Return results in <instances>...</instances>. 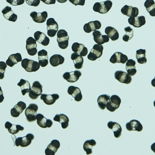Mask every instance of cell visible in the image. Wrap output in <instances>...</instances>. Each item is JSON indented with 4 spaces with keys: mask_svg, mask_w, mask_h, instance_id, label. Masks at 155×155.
<instances>
[{
    "mask_svg": "<svg viewBox=\"0 0 155 155\" xmlns=\"http://www.w3.org/2000/svg\"><path fill=\"white\" fill-rule=\"evenodd\" d=\"M112 6V2L110 0L101 2H96L93 7V10L101 14H105L110 11Z\"/></svg>",
    "mask_w": 155,
    "mask_h": 155,
    "instance_id": "1",
    "label": "cell"
},
{
    "mask_svg": "<svg viewBox=\"0 0 155 155\" xmlns=\"http://www.w3.org/2000/svg\"><path fill=\"white\" fill-rule=\"evenodd\" d=\"M21 66L28 72H36L40 69V65L37 61L25 58L21 61Z\"/></svg>",
    "mask_w": 155,
    "mask_h": 155,
    "instance_id": "2",
    "label": "cell"
},
{
    "mask_svg": "<svg viewBox=\"0 0 155 155\" xmlns=\"http://www.w3.org/2000/svg\"><path fill=\"white\" fill-rule=\"evenodd\" d=\"M57 41L59 47L62 50L67 49L68 46L69 37L68 32L64 29H61L57 33Z\"/></svg>",
    "mask_w": 155,
    "mask_h": 155,
    "instance_id": "3",
    "label": "cell"
},
{
    "mask_svg": "<svg viewBox=\"0 0 155 155\" xmlns=\"http://www.w3.org/2000/svg\"><path fill=\"white\" fill-rule=\"evenodd\" d=\"M38 110V106L35 103H31L26 108L25 114L28 122H33L36 120V116Z\"/></svg>",
    "mask_w": 155,
    "mask_h": 155,
    "instance_id": "4",
    "label": "cell"
},
{
    "mask_svg": "<svg viewBox=\"0 0 155 155\" xmlns=\"http://www.w3.org/2000/svg\"><path fill=\"white\" fill-rule=\"evenodd\" d=\"M43 87L39 81H35L33 83V85L29 91V98L32 100H36L42 93Z\"/></svg>",
    "mask_w": 155,
    "mask_h": 155,
    "instance_id": "5",
    "label": "cell"
},
{
    "mask_svg": "<svg viewBox=\"0 0 155 155\" xmlns=\"http://www.w3.org/2000/svg\"><path fill=\"white\" fill-rule=\"evenodd\" d=\"M103 50L104 47L102 45L96 44L88 55L87 58L90 61H95L102 56Z\"/></svg>",
    "mask_w": 155,
    "mask_h": 155,
    "instance_id": "6",
    "label": "cell"
},
{
    "mask_svg": "<svg viewBox=\"0 0 155 155\" xmlns=\"http://www.w3.org/2000/svg\"><path fill=\"white\" fill-rule=\"evenodd\" d=\"M121 99L118 95H114L111 96L108 102L107 103L106 108L109 112H114L120 107Z\"/></svg>",
    "mask_w": 155,
    "mask_h": 155,
    "instance_id": "7",
    "label": "cell"
},
{
    "mask_svg": "<svg viewBox=\"0 0 155 155\" xmlns=\"http://www.w3.org/2000/svg\"><path fill=\"white\" fill-rule=\"evenodd\" d=\"M47 34L48 36L51 37L55 36L59 29V25L57 22L53 18H50L47 20Z\"/></svg>",
    "mask_w": 155,
    "mask_h": 155,
    "instance_id": "8",
    "label": "cell"
},
{
    "mask_svg": "<svg viewBox=\"0 0 155 155\" xmlns=\"http://www.w3.org/2000/svg\"><path fill=\"white\" fill-rule=\"evenodd\" d=\"M35 139V136L32 133H28L23 137H19L15 140V146L19 147H26L29 146L32 143V141Z\"/></svg>",
    "mask_w": 155,
    "mask_h": 155,
    "instance_id": "9",
    "label": "cell"
},
{
    "mask_svg": "<svg viewBox=\"0 0 155 155\" xmlns=\"http://www.w3.org/2000/svg\"><path fill=\"white\" fill-rule=\"evenodd\" d=\"M37 41L32 37H29L26 41V49L29 56H34L37 54Z\"/></svg>",
    "mask_w": 155,
    "mask_h": 155,
    "instance_id": "10",
    "label": "cell"
},
{
    "mask_svg": "<svg viewBox=\"0 0 155 155\" xmlns=\"http://www.w3.org/2000/svg\"><path fill=\"white\" fill-rule=\"evenodd\" d=\"M115 78L118 82L123 84H129L132 81V78L127 73L122 71H117L115 72Z\"/></svg>",
    "mask_w": 155,
    "mask_h": 155,
    "instance_id": "11",
    "label": "cell"
},
{
    "mask_svg": "<svg viewBox=\"0 0 155 155\" xmlns=\"http://www.w3.org/2000/svg\"><path fill=\"white\" fill-rule=\"evenodd\" d=\"M36 119L38 126L42 128H50L53 124V121L51 119H46L42 114H37L36 115Z\"/></svg>",
    "mask_w": 155,
    "mask_h": 155,
    "instance_id": "12",
    "label": "cell"
},
{
    "mask_svg": "<svg viewBox=\"0 0 155 155\" xmlns=\"http://www.w3.org/2000/svg\"><path fill=\"white\" fill-rule=\"evenodd\" d=\"M82 73L80 71H74L67 72L63 75V77L67 82L70 83H74L79 80L81 76Z\"/></svg>",
    "mask_w": 155,
    "mask_h": 155,
    "instance_id": "13",
    "label": "cell"
},
{
    "mask_svg": "<svg viewBox=\"0 0 155 155\" xmlns=\"http://www.w3.org/2000/svg\"><path fill=\"white\" fill-rule=\"evenodd\" d=\"M121 12L124 15L128 17H136L138 16L139 10L137 7H133L131 6L125 5L121 10Z\"/></svg>",
    "mask_w": 155,
    "mask_h": 155,
    "instance_id": "14",
    "label": "cell"
},
{
    "mask_svg": "<svg viewBox=\"0 0 155 155\" xmlns=\"http://www.w3.org/2000/svg\"><path fill=\"white\" fill-rule=\"evenodd\" d=\"M128 60V58L126 55H124L120 52H117L111 56L110 59V62L113 64L116 63L124 64L127 62Z\"/></svg>",
    "mask_w": 155,
    "mask_h": 155,
    "instance_id": "15",
    "label": "cell"
},
{
    "mask_svg": "<svg viewBox=\"0 0 155 155\" xmlns=\"http://www.w3.org/2000/svg\"><path fill=\"white\" fill-rule=\"evenodd\" d=\"M61 144L59 140L54 139L52 140L51 143L48 145L45 150V154L46 155H54L60 148Z\"/></svg>",
    "mask_w": 155,
    "mask_h": 155,
    "instance_id": "16",
    "label": "cell"
},
{
    "mask_svg": "<svg viewBox=\"0 0 155 155\" xmlns=\"http://www.w3.org/2000/svg\"><path fill=\"white\" fill-rule=\"evenodd\" d=\"M101 27V23L100 21H94L89 22L84 26V30L87 33H90L92 31L100 29Z\"/></svg>",
    "mask_w": 155,
    "mask_h": 155,
    "instance_id": "17",
    "label": "cell"
},
{
    "mask_svg": "<svg viewBox=\"0 0 155 155\" xmlns=\"http://www.w3.org/2000/svg\"><path fill=\"white\" fill-rule=\"evenodd\" d=\"M26 108V104L22 101H20L11 109V115L14 117H18Z\"/></svg>",
    "mask_w": 155,
    "mask_h": 155,
    "instance_id": "18",
    "label": "cell"
},
{
    "mask_svg": "<svg viewBox=\"0 0 155 155\" xmlns=\"http://www.w3.org/2000/svg\"><path fill=\"white\" fill-rule=\"evenodd\" d=\"M60 98V95L58 94L54 93L53 94H42L41 95V99L43 100L44 103L48 105H54L56 101Z\"/></svg>",
    "mask_w": 155,
    "mask_h": 155,
    "instance_id": "19",
    "label": "cell"
},
{
    "mask_svg": "<svg viewBox=\"0 0 155 155\" xmlns=\"http://www.w3.org/2000/svg\"><path fill=\"white\" fill-rule=\"evenodd\" d=\"M30 16L34 22L37 23H43L48 18V14L47 11H43L41 13H37L36 11H33L30 13Z\"/></svg>",
    "mask_w": 155,
    "mask_h": 155,
    "instance_id": "20",
    "label": "cell"
},
{
    "mask_svg": "<svg viewBox=\"0 0 155 155\" xmlns=\"http://www.w3.org/2000/svg\"><path fill=\"white\" fill-rule=\"evenodd\" d=\"M126 129L129 131H137L141 132L143 129V127L141 123L137 120L133 119L126 123Z\"/></svg>",
    "mask_w": 155,
    "mask_h": 155,
    "instance_id": "21",
    "label": "cell"
},
{
    "mask_svg": "<svg viewBox=\"0 0 155 155\" xmlns=\"http://www.w3.org/2000/svg\"><path fill=\"white\" fill-rule=\"evenodd\" d=\"M94 41L98 44L102 45L105 43H108L110 38L107 35H102L101 31L96 30L93 33Z\"/></svg>",
    "mask_w": 155,
    "mask_h": 155,
    "instance_id": "22",
    "label": "cell"
},
{
    "mask_svg": "<svg viewBox=\"0 0 155 155\" xmlns=\"http://www.w3.org/2000/svg\"><path fill=\"white\" fill-rule=\"evenodd\" d=\"M107 127L114 132V136L116 138H119L121 136L122 129L119 123L110 121L108 122Z\"/></svg>",
    "mask_w": 155,
    "mask_h": 155,
    "instance_id": "23",
    "label": "cell"
},
{
    "mask_svg": "<svg viewBox=\"0 0 155 155\" xmlns=\"http://www.w3.org/2000/svg\"><path fill=\"white\" fill-rule=\"evenodd\" d=\"M3 16L5 19L12 22H16L17 19V15L14 13L12 8L9 6L5 7L2 11Z\"/></svg>",
    "mask_w": 155,
    "mask_h": 155,
    "instance_id": "24",
    "label": "cell"
},
{
    "mask_svg": "<svg viewBox=\"0 0 155 155\" xmlns=\"http://www.w3.org/2000/svg\"><path fill=\"white\" fill-rule=\"evenodd\" d=\"M128 22L135 28H140L145 25L146 21L145 17L142 15L136 17H130L128 19Z\"/></svg>",
    "mask_w": 155,
    "mask_h": 155,
    "instance_id": "25",
    "label": "cell"
},
{
    "mask_svg": "<svg viewBox=\"0 0 155 155\" xmlns=\"http://www.w3.org/2000/svg\"><path fill=\"white\" fill-rule=\"evenodd\" d=\"M68 94L72 95L76 102H80L82 99L81 91L79 88L74 86L69 87L68 90Z\"/></svg>",
    "mask_w": 155,
    "mask_h": 155,
    "instance_id": "26",
    "label": "cell"
},
{
    "mask_svg": "<svg viewBox=\"0 0 155 155\" xmlns=\"http://www.w3.org/2000/svg\"><path fill=\"white\" fill-rule=\"evenodd\" d=\"M34 37L38 43L44 46H48L50 43V39L46 34L40 31L35 32Z\"/></svg>",
    "mask_w": 155,
    "mask_h": 155,
    "instance_id": "27",
    "label": "cell"
},
{
    "mask_svg": "<svg viewBox=\"0 0 155 155\" xmlns=\"http://www.w3.org/2000/svg\"><path fill=\"white\" fill-rule=\"evenodd\" d=\"M72 50L74 52L80 54L82 57H85L88 54V50L83 44L74 43L72 46Z\"/></svg>",
    "mask_w": 155,
    "mask_h": 155,
    "instance_id": "28",
    "label": "cell"
},
{
    "mask_svg": "<svg viewBox=\"0 0 155 155\" xmlns=\"http://www.w3.org/2000/svg\"><path fill=\"white\" fill-rule=\"evenodd\" d=\"M54 120L61 123L62 128L63 129H65L68 127L69 119L67 115L64 114H57L56 115L54 118Z\"/></svg>",
    "mask_w": 155,
    "mask_h": 155,
    "instance_id": "29",
    "label": "cell"
},
{
    "mask_svg": "<svg viewBox=\"0 0 155 155\" xmlns=\"http://www.w3.org/2000/svg\"><path fill=\"white\" fill-rule=\"evenodd\" d=\"M39 64L42 67H45L48 64V52L45 50H42L38 52Z\"/></svg>",
    "mask_w": 155,
    "mask_h": 155,
    "instance_id": "30",
    "label": "cell"
},
{
    "mask_svg": "<svg viewBox=\"0 0 155 155\" xmlns=\"http://www.w3.org/2000/svg\"><path fill=\"white\" fill-rule=\"evenodd\" d=\"M22 57L20 53L12 54L8 57L6 61L7 65L10 67H13L14 65L22 61Z\"/></svg>",
    "mask_w": 155,
    "mask_h": 155,
    "instance_id": "31",
    "label": "cell"
},
{
    "mask_svg": "<svg viewBox=\"0 0 155 155\" xmlns=\"http://www.w3.org/2000/svg\"><path fill=\"white\" fill-rule=\"evenodd\" d=\"M71 59L73 61L74 67L77 70H80L83 67L84 64V59L80 54L74 52L71 55Z\"/></svg>",
    "mask_w": 155,
    "mask_h": 155,
    "instance_id": "32",
    "label": "cell"
},
{
    "mask_svg": "<svg viewBox=\"0 0 155 155\" xmlns=\"http://www.w3.org/2000/svg\"><path fill=\"white\" fill-rule=\"evenodd\" d=\"M136 64V61L131 59H128L126 62L125 69L127 73L131 77L135 75L137 72Z\"/></svg>",
    "mask_w": 155,
    "mask_h": 155,
    "instance_id": "33",
    "label": "cell"
},
{
    "mask_svg": "<svg viewBox=\"0 0 155 155\" xmlns=\"http://www.w3.org/2000/svg\"><path fill=\"white\" fill-rule=\"evenodd\" d=\"M65 58L64 57L59 54H55L50 57L49 62L53 67H57L64 63Z\"/></svg>",
    "mask_w": 155,
    "mask_h": 155,
    "instance_id": "34",
    "label": "cell"
},
{
    "mask_svg": "<svg viewBox=\"0 0 155 155\" xmlns=\"http://www.w3.org/2000/svg\"><path fill=\"white\" fill-rule=\"evenodd\" d=\"M110 96L107 94L101 95L97 98V102L98 107L102 110L106 108L107 103L110 99Z\"/></svg>",
    "mask_w": 155,
    "mask_h": 155,
    "instance_id": "35",
    "label": "cell"
},
{
    "mask_svg": "<svg viewBox=\"0 0 155 155\" xmlns=\"http://www.w3.org/2000/svg\"><path fill=\"white\" fill-rule=\"evenodd\" d=\"M105 33L112 41H116L119 38V33L116 29L111 26H108L105 28Z\"/></svg>",
    "mask_w": 155,
    "mask_h": 155,
    "instance_id": "36",
    "label": "cell"
},
{
    "mask_svg": "<svg viewBox=\"0 0 155 155\" xmlns=\"http://www.w3.org/2000/svg\"><path fill=\"white\" fill-rule=\"evenodd\" d=\"M17 85L21 88V91L23 95H25L26 94L29 93L31 88L29 82L23 79L20 80V82L17 84Z\"/></svg>",
    "mask_w": 155,
    "mask_h": 155,
    "instance_id": "37",
    "label": "cell"
},
{
    "mask_svg": "<svg viewBox=\"0 0 155 155\" xmlns=\"http://www.w3.org/2000/svg\"><path fill=\"white\" fill-rule=\"evenodd\" d=\"M96 142L94 139L87 140L83 144V149L87 155H90L93 153V147L96 145Z\"/></svg>",
    "mask_w": 155,
    "mask_h": 155,
    "instance_id": "38",
    "label": "cell"
},
{
    "mask_svg": "<svg viewBox=\"0 0 155 155\" xmlns=\"http://www.w3.org/2000/svg\"><path fill=\"white\" fill-rule=\"evenodd\" d=\"M136 57L139 64H146L147 62L146 58V50L140 49L137 50Z\"/></svg>",
    "mask_w": 155,
    "mask_h": 155,
    "instance_id": "39",
    "label": "cell"
},
{
    "mask_svg": "<svg viewBox=\"0 0 155 155\" xmlns=\"http://www.w3.org/2000/svg\"><path fill=\"white\" fill-rule=\"evenodd\" d=\"M144 6L150 16H155V2L154 0H146Z\"/></svg>",
    "mask_w": 155,
    "mask_h": 155,
    "instance_id": "40",
    "label": "cell"
},
{
    "mask_svg": "<svg viewBox=\"0 0 155 155\" xmlns=\"http://www.w3.org/2000/svg\"><path fill=\"white\" fill-rule=\"evenodd\" d=\"M124 30L126 34L123 36V40L124 42H127L133 38L134 36V31L130 26L124 28Z\"/></svg>",
    "mask_w": 155,
    "mask_h": 155,
    "instance_id": "41",
    "label": "cell"
},
{
    "mask_svg": "<svg viewBox=\"0 0 155 155\" xmlns=\"http://www.w3.org/2000/svg\"><path fill=\"white\" fill-rule=\"evenodd\" d=\"M9 133L12 135H15L18 133L20 131H23L24 130V128L19 124H12V126L8 129Z\"/></svg>",
    "mask_w": 155,
    "mask_h": 155,
    "instance_id": "42",
    "label": "cell"
},
{
    "mask_svg": "<svg viewBox=\"0 0 155 155\" xmlns=\"http://www.w3.org/2000/svg\"><path fill=\"white\" fill-rule=\"evenodd\" d=\"M7 65L5 62H0V80L3 79L4 78V74L6 71Z\"/></svg>",
    "mask_w": 155,
    "mask_h": 155,
    "instance_id": "43",
    "label": "cell"
},
{
    "mask_svg": "<svg viewBox=\"0 0 155 155\" xmlns=\"http://www.w3.org/2000/svg\"><path fill=\"white\" fill-rule=\"evenodd\" d=\"M7 2L12 6H19L22 5L25 2V0H6Z\"/></svg>",
    "mask_w": 155,
    "mask_h": 155,
    "instance_id": "44",
    "label": "cell"
},
{
    "mask_svg": "<svg viewBox=\"0 0 155 155\" xmlns=\"http://www.w3.org/2000/svg\"><path fill=\"white\" fill-rule=\"evenodd\" d=\"M41 0H26V2L28 5L34 7L39 6Z\"/></svg>",
    "mask_w": 155,
    "mask_h": 155,
    "instance_id": "45",
    "label": "cell"
},
{
    "mask_svg": "<svg viewBox=\"0 0 155 155\" xmlns=\"http://www.w3.org/2000/svg\"><path fill=\"white\" fill-rule=\"evenodd\" d=\"M69 1L75 6H77V5L84 6L86 1V0H69Z\"/></svg>",
    "mask_w": 155,
    "mask_h": 155,
    "instance_id": "46",
    "label": "cell"
},
{
    "mask_svg": "<svg viewBox=\"0 0 155 155\" xmlns=\"http://www.w3.org/2000/svg\"><path fill=\"white\" fill-rule=\"evenodd\" d=\"M56 0H41V1L43 3L48 5L50 4H54Z\"/></svg>",
    "mask_w": 155,
    "mask_h": 155,
    "instance_id": "47",
    "label": "cell"
},
{
    "mask_svg": "<svg viewBox=\"0 0 155 155\" xmlns=\"http://www.w3.org/2000/svg\"><path fill=\"white\" fill-rule=\"evenodd\" d=\"M4 99L3 93L2 89L1 87L0 86V103H2Z\"/></svg>",
    "mask_w": 155,
    "mask_h": 155,
    "instance_id": "48",
    "label": "cell"
},
{
    "mask_svg": "<svg viewBox=\"0 0 155 155\" xmlns=\"http://www.w3.org/2000/svg\"><path fill=\"white\" fill-rule=\"evenodd\" d=\"M12 124H12V123H11V122H6L5 124V128L7 129H8L10 128L12 126Z\"/></svg>",
    "mask_w": 155,
    "mask_h": 155,
    "instance_id": "49",
    "label": "cell"
},
{
    "mask_svg": "<svg viewBox=\"0 0 155 155\" xmlns=\"http://www.w3.org/2000/svg\"><path fill=\"white\" fill-rule=\"evenodd\" d=\"M151 150L155 153V143L151 145Z\"/></svg>",
    "mask_w": 155,
    "mask_h": 155,
    "instance_id": "50",
    "label": "cell"
},
{
    "mask_svg": "<svg viewBox=\"0 0 155 155\" xmlns=\"http://www.w3.org/2000/svg\"><path fill=\"white\" fill-rule=\"evenodd\" d=\"M151 84L152 85V86L155 87V77L152 80L151 82Z\"/></svg>",
    "mask_w": 155,
    "mask_h": 155,
    "instance_id": "51",
    "label": "cell"
},
{
    "mask_svg": "<svg viewBox=\"0 0 155 155\" xmlns=\"http://www.w3.org/2000/svg\"><path fill=\"white\" fill-rule=\"evenodd\" d=\"M68 0H57V1L59 3H63L67 2Z\"/></svg>",
    "mask_w": 155,
    "mask_h": 155,
    "instance_id": "52",
    "label": "cell"
},
{
    "mask_svg": "<svg viewBox=\"0 0 155 155\" xmlns=\"http://www.w3.org/2000/svg\"><path fill=\"white\" fill-rule=\"evenodd\" d=\"M153 104H154V107H155V100L154 101V103H153Z\"/></svg>",
    "mask_w": 155,
    "mask_h": 155,
    "instance_id": "53",
    "label": "cell"
}]
</instances>
